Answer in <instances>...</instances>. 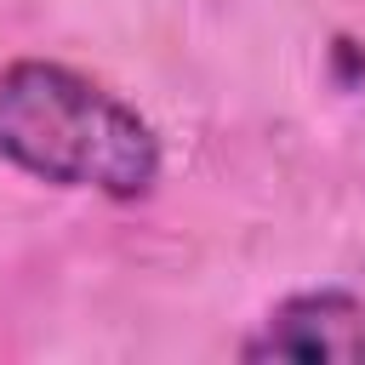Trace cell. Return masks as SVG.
I'll return each mask as SVG.
<instances>
[{
	"label": "cell",
	"instance_id": "1",
	"mask_svg": "<svg viewBox=\"0 0 365 365\" xmlns=\"http://www.w3.org/2000/svg\"><path fill=\"white\" fill-rule=\"evenodd\" d=\"M0 154L46 182L131 200L154 182L160 148L148 125L57 63H11L0 74Z\"/></svg>",
	"mask_w": 365,
	"mask_h": 365
},
{
	"label": "cell",
	"instance_id": "2",
	"mask_svg": "<svg viewBox=\"0 0 365 365\" xmlns=\"http://www.w3.org/2000/svg\"><path fill=\"white\" fill-rule=\"evenodd\" d=\"M245 354L251 359H302V365H314V359L354 365V359H365V308L342 291L291 297Z\"/></svg>",
	"mask_w": 365,
	"mask_h": 365
}]
</instances>
